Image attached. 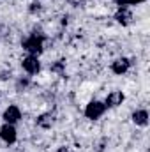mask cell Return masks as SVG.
Returning a JSON list of instances; mask_svg holds the SVG:
<instances>
[{
  "label": "cell",
  "mask_w": 150,
  "mask_h": 152,
  "mask_svg": "<svg viewBox=\"0 0 150 152\" xmlns=\"http://www.w3.org/2000/svg\"><path fill=\"white\" fill-rule=\"evenodd\" d=\"M122 101H124V94L118 92V90L111 92V94L106 97V104H108V106H118V104H122Z\"/></svg>",
  "instance_id": "cell-7"
},
{
  "label": "cell",
  "mask_w": 150,
  "mask_h": 152,
  "mask_svg": "<svg viewBox=\"0 0 150 152\" xmlns=\"http://www.w3.org/2000/svg\"><path fill=\"white\" fill-rule=\"evenodd\" d=\"M104 106H106V104H103V103H99V101H92V103H88V104H87L85 115H87L88 118L95 120V118H99L101 115L104 113Z\"/></svg>",
  "instance_id": "cell-2"
},
{
  "label": "cell",
  "mask_w": 150,
  "mask_h": 152,
  "mask_svg": "<svg viewBox=\"0 0 150 152\" xmlns=\"http://www.w3.org/2000/svg\"><path fill=\"white\" fill-rule=\"evenodd\" d=\"M129 66H131V62L127 60V58H118V60H115L111 66L113 73H117V75H124L127 69H129Z\"/></svg>",
  "instance_id": "cell-6"
},
{
  "label": "cell",
  "mask_w": 150,
  "mask_h": 152,
  "mask_svg": "<svg viewBox=\"0 0 150 152\" xmlns=\"http://www.w3.org/2000/svg\"><path fill=\"white\" fill-rule=\"evenodd\" d=\"M20 118H21V112H20L18 106H9V108L4 112V120H5V124H14V122H18Z\"/></svg>",
  "instance_id": "cell-4"
},
{
  "label": "cell",
  "mask_w": 150,
  "mask_h": 152,
  "mask_svg": "<svg viewBox=\"0 0 150 152\" xmlns=\"http://www.w3.org/2000/svg\"><path fill=\"white\" fill-rule=\"evenodd\" d=\"M53 122H55V117H53L51 113H44V115H41V117L37 118V124L41 126V127H51Z\"/></svg>",
  "instance_id": "cell-10"
},
{
  "label": "cell",
  "mask_w": 150,
  "mask_h": 152,
  "mask_svg": "<svg viewBox=\"0 0 150 152\" xmlns=\"http://www.w3.org/2000/svg\"><path fill=\"white\" fill-rule=\"evenodd\" d=\"M133 120H134L138 126H147V122H149V113H147L145 110H138V112L133 113Z\"/></svg>",
  "instance_id": "cell-8"
},
{
  "label": "cell",
  "mask_w": 150,
  "mask_h": 152,
  "mask_svg": "<svg viewBox=\"0 0 150 152\" xmlns=\"http://www.w3.org/2000/svg\"><path fill=\"white\" fill-rule=\"evenodd\" d=\"M23 69H25L27 73H30V75H36V73H39L41 64H39L37 57H27V58L23 60Z\"/></svg>",
  "instance_id": "cell-5"
},
{
  "label": "cell",
  "mask_w": 150,
  "mask_h": 152,
  "mask_svg": "<svg viewBox=\"0 0 150 152\" xmlns=\"http://www.w3.org/2000/svg\"><path fill=\"white\" fill-rule=\"evenodd\" d=\"M0 138L5 142V143H14L16 142V129L12 124H5L0 127Z\"/></svg>",
  "instance_id": "cell-3"
},
{
  "label": "cell",
  "mask_w": 150,
  "mask_h": 152,
  "mask_svg": "<svg viewBox=\"0 0 150 152\" xmlns=\"http://www.w3.org/2000/svg\"><path fill=\"white\" fill-rule=\"evenodd\" d=\"M141 2H145V0H127V5L129 4H141Z\"/></svg>",
  "instance_id": "cell-12"
},
{
  "label": "cell",
  "mask_w": 150,
  "mask_h": 152,
  "mask_svg": "<svg viewBox=\"0 0 150 152\" xmlns=\"http://www.w3.org/2000/svg\"><path fill=\"white\" fill-rule=\"evenodd\" d=\"M23 48H25L28 53H32V57H36L37 53H41V51H42V37H41V36H37V34L30 36V37L23 42Z\"/></svg>",
  "instance_id": "cell-1"
},
{
  "label": "cell",
  "mask_w": 150,
  "mask_h": 152,
  "mask_svg": "<svg viewBox=\"0 0 150 152\" xmlns=\"http://www.w3.org/2000/svg\"><path fill=\"white\" fill-rule=\"evenodd\" d=\"M131 18H133V16H131V12H129L125 7H120V11L117 12V21L122 23V25H127V23L131 21Z\"/></svg>",
  "instance_id": "cell-9"
},
{
  "label": "cell",
  "mask_w": 150,
  "mask_h": 152,
  "mask_svg": "<svg viewBox=\"0 0 150 152\" xmlns=\"http://www.w3.org/2000/svg\"><path fill=\"white\" fill-rule=\"evenodd\" d=\"M115 2H117L120 7H125V5H127V0H115Z\"/></svg>",
  "instance_id": "cell-11"
}]
</instances>
